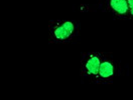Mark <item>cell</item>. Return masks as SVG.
Returning <instances> with one entry per match:
<instances>
[{"instance_id":"cell-2","label":"cell","mask_w":133,"mask_h":100,"mask_svg":"<svg viewBox=\"0 0 133 100\" xmlns=\"http://www.w3.org/2000/svg\"><path fill=\"white\" fill-rule=\"evenodd\" d=\"M107 52H85L80 63V76L89 83H96L101 62Z\"/></svg>"},{"instance_id":"cell-5","label":"cell","mask_w":133,"mask_h":100,"mask_svg":"<svg viewBox=\"0 0 133 100\" xmlns=\"http://www.w3.org/2000/svg\"><path fill=\"white\" fill-rule=\"evenodd\" d=\"M128 6H129V20L133 21V0H128Z\"/></svg>"},{"instance_id":"cell-1","label":"cell","mask_w":133,"mask_h":100,"mask_svg":"<svg viewBox=\"0 0 133 100\" xmlns=\"http://www.w3.org/2000/svg\"><path fill=\"white\" fill-rule=\"evenodd\" d=\"M49 27V43L70 44L77 42L80 37L79 20H50Z\"/></svg>"},{"instance_id":"cell-4","label":"cell","mask_w":133,"mask_h":100,"mask_svg":"<svg viewBox=\"0 0 133 100\" xmlns=\"http://www.w3.org/2000/svg\"><path fill=\"white\" fill-rule=\"evenodd\" d=\"M102 11L109 12L114 19L129 20V6L128 0H104L100 4Z\"/></svg>"},{"instance_id":"cell-3","label":"cell","mask_w":133,"mask_h":100,"mask_svg":"<svg viewBox=\"0 0 133 100\" xmlns=\"http://www.w3.org/2000/svg\"><path fill=\"white\" fill-rule=\"evenodd\" d=\"M111 55L112 53L107 52L104 56L100 65L99 73L95 84H112L117 76L121 74L120 62L113 58Z\"/></svg>"}]
</instances>
